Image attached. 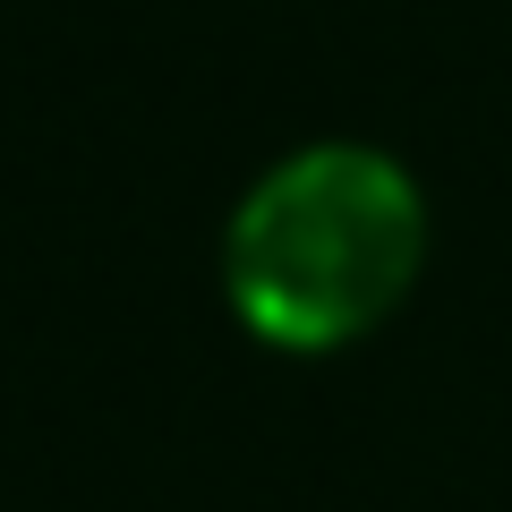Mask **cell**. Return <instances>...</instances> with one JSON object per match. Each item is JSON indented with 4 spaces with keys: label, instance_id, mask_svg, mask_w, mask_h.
I'll use <instances>...</instances> for the list:
<instances>
[{
    "label": "cell",
    "instance_id": "6da1fadb",
    "mask_svg": "<svg viewBox=\"0 0 512 512\" xmlns=\"http://www.w3.org/2000/svg\"><path fill=\"white\" fill-rule=\"evenodd\" d=\"M427 256V205L393 154L308 146L239 197L222 231V291L265 350L325 359L402 308Z\"/></svg>",
    "mask_w": 512,
    "mask_h": 512
}]
</instances>
